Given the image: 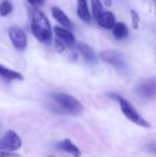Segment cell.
I'll list each match as a JSON object with an SVG mask.
<instances>
[{"label": "cell", "instance_id": "obj_1", "mask_svg": "<svg viewBox=\"0 0 156 157\" xmlns=\"http://www.w3.org/2000/svg\"><path fill=\"white\" fill-rule=\"evenodd\" d=\"M31 31L42 43H49L51 41V27L48 18L42 11L34 10L32 12Z\"/></svg>", "mask_w": 156, "mask_h": 157}, {"label": "cell", "instance_id": "obj_2", "mask_svg": "<svg viewBox=\"0 0 156 157\" xmlns=\"http://www.w3.org/2000/svg\"><path fill=\"white\" fill-rule=\"evenodd\" d=\"M111 97L115 98L116 101H118L119 105H120L121 111L123 112V114H124L131 122H133L134 124L141 126V127H144V128L150 127V124H149L148 121L144 118H142L141 114L134 108V106L131 105L127 99H125L124 97H122L121 95H118V94H111Z\"/></svg>", "mask_w": 156, "mask_h": 157}, {"label": "cell", "instance_id": "obj_3", "mask_svg": "<svg viewBox=\"0 0 156 157\" xmlns=\"http://www.w3.org/2000/svg\"><path fill=\"white\" fill-rule=\"evenodd\" d=\"M54 101L64 111L72 114H79L83 111V107L77 98L67 93H54L51 95Z\"/></svg>", "mask_w": 156, "mask_h": 157}, {"label": "cell", "instance_id": "obj_4", "mask_svg": "<svg viewBox=\"0 0 156 157\" xmlns=\"http://www.w3.org/2000/svg\"><path fill=\"white\" fill-rule=\"evenodd\" d=\"M100 58L104 62L111 64L120 71H125L127 68V62L125 60V57L121 52H116V50H104L100 54Z\"/></svg>", "mask_w": 156, "mask_h": 157}, {"label": "cell", "instance_id": "obj_5", "mask_svg": "<svg viewBox=\"0 0 156 157\" xmlns=\"http://www.w3.org/2000/svg\"><path fill=\"white\" fill-rule=\"evenodd\" d=\"M21 147V139L14 130H8L0 138V151L13 152Z\"/></svg>", "mask_w": 156, "mask_h": 157}, {"label": "cell", "instance_id": "obj_6", "mask_svg": "<svg viewBox=\"0 0 156 157\" xmlns=\"http://www.w3.org/2000/svg\"><path fill=\"white\" fill-rule=\"evenodd\" d=\"M9 37L11 40L13 47L16 50L23 52L27 47V35L25 31L18 26H11L9 28Z\"/></svg>", "mask_w": 156, "mask_h": 157}, {"label": "cell", "instance_id": "obj_7", "mask_svg": "<svg viewBox=\"0 0 156 157\" xmlns=\"http://www.w3.org/2000/svg\"><path fill=\"white\" fill-rule=\"evenodd\" d=\"M136 93L144 99H152L156 97V78H150L142 81L136 88Z\"/></svg>", "mask_w": 156, "mask_h": 157}, {"label": "cell", "instance_id": "obj_8", "mask_svg": "<svg viewBox=\"0 0 156 157\" xmlns=\"http://www.w3.org/2000/svg\"><path fill=\"white\" fill-rule=\"evenodd\" d=\"M55 34L57 36V40L61 42V43L64 44L67 47H73L76 43V40L74 34L70 31L69 29H65L63 27H59V26H56L54 28Z\"/></svg>", "mask_w": 156, "mask_h": 157}, {"label": "cell", "instance_id": "obj_9", "mask_svg": "<svg viewBox=\"0 0 156 157\" xmlns=\"http://www.w3.org/2000/svg\"><path fill=\"white\" fill-rule=\"evenodd\" d=\"M51 14H52V17H54L63 28L69 29V30L73 28V23H72V21L67 17V15L65 14L60 8H58V6H52Z\"/></svg>", "mask_w": 156, "mask_h": 157}, {"label": "cell", "instance_id": "obj_10", "mask_svg": "<svg viewBox=\"0 0 156 157\" xmlns=\"http://www.w3.org/2000/svg\"><path fill=\"white\" fill-rule=\"evenodd\" d=\"M77 50L80 52V55L83 57L86 61L90 64H96L97 62V58H96V55L94 52L93 48L90 47L88 44L85 43H77Z\"/></svg>", "mask_w": 156, "mask_h": 157}, {"label": "cell", "instance_id": "obj_11", "mask_svg": "<svg viewBox=\"0 0 156 157\" xmlns=\"http://www.w3.org/2000/svg\"><path fill=\"white\" fill-rule=\"evenodd\" d=\"M97 24L101 27L105 28V29H113L116 25V17L113 13L109 12V11H104L100 16L96 19Z\"/></svg>", "mask_w": 156, "mask_h": 157}, {"label": "cell", "instance_id": "obj_12", "mask_svg": "<svg viewBox=\"0 0 156 157\" xmlns=\"http://www.w3.org/2000/svg\"><path fill=\"white\" fill-rule=\"evenodd\" d=\"M59 147L61 150H63L67 153L71 154L73 157H80L81 156V151L79 150V147L76 144H74L70 139H63L61 142H59Z\"/></svg>", "mask_w": 156, "mask_h": 157}, {"label": "cell", "instance_id": "obj_13", "mask_svg": "<svg viewBox=\"0 0 156 157\" xmlns=\"http://www.w3.org/2000/svg\"><path fill=\"white\" fill-rule=\"evenodd\" d=\"M0 77L3 78L6 81H13V80H24V76L21 73L16 72V71L10 70V68L6 67V66L0 64Z\"/></svg>", "mask_w": 156, "mask_h": 157}, {"label": "cell", "instance_id": "obj_14", "mask_svg": "<svg viewBox=\"0 0 156 157\" xmlns=\"http://www.w3.org/2000/svg\"><path fill=\"white\" fill-rule=\"evenodd\" d=\"M77 15L83 21L89 23L91 21V15H90V11L88 8L87 0H77Z\"/></svg>", "mask_w": 156, "mask_h": 157}, {"label": "cell", "instance_id": "obj_15", "mask_svg": "<svg viewBox=\"0 0 156 157\" xmlns=\"http://www.w3.org/2000/svg\"><path fill=\"white\" fill-rule=\"evenodd\" d=\"M112 34L117 40H124L128 35V28L124 23H116L112 29Z\"/></svg>", "mask_w": 156, "mask_h": 157}, {"label": "cell", "instance_id": "obj_16", "mask_svg": "<svg viewBox=\"0 0 156 157\" xmlns=\"http://www.w3.org/2000/svg\"><path fill=\"white\" fill-rule=\"evenodd\" d=\"M13 10V6L9 0H2L0 2V15L2 17H6L12 12Z\"/></svg>", "mask_w": 156, "mask_h": 157}, {"label": "cell", "instance_id": "obj_17", "mask_svg": "<svg viewBox=\"0 0 156 157\" xmlns=\"http://www.w3.org/2000/svg\"><path fill=\"white\" fill-rule=\"evenodd\" d=\"M91 6H92V13H93L94 18L97 19V17L104 12L102 2H101V0H91Z\"/></svg>", "mask_w": 156, "mask_h": 157}, {"label": "cell", "instance_id": "obj_18", "mask_svg": "<svg viewBox=\"0 0 156 157\" xmlns=\"http://www.w3.org/2000/svg\"><path fill=\"white\" fill-rule=\"evenodd\" d=\"M131 23H133V27L135 28V29H137L138 24H139V21H140L139 15H138L137 12H136V11H134V10H131Z\"/></svg>", "mask_w": 156, "mask_h": 157}, {"label": "cell", "instance_id": "obj_19", "mask_svg": "<svg viewBox=\"0 0 156 157\" xmlns=\"http://www.w3.org/2000/svg\"><path fill=\"white\" fill-rule=\"evenodd\" d=\"M146 150L149 153L156 156V141H151V142H149L148 144L146 145Z\"/></svg>", "mask_w": 156, "mask_h": 157}, {"label": "cell", "instance_id": "obj_20", "mask_svg": "<svg viewBox=\"0 0 156 157\" xmlns=\"http://www.w3.org/2000/svg\"><path fill=\"white\" fill-rule=\"evenodd\" d=\"M28 2H29L32 6L39 8V6H42L45 3V0H28Z\"/></svg>", "mask_w": 156, "mask_h": 157}, {"label": "cell", "instance_id": "obj_21", "mask_svg": "<svg viewBox=\"0 0 156 157\" xmlns=\"http://www.w3.org/2000/svg\"><path fill=\"white\" fill-rule=\"evenodd\" d=\"M0 157H21L18 154H15L13 152L8 151H0Z\"/></svg>", "mask_w": 156, "mask_h": 157}, {"label": "cell", "instance_id": "obj_22", "mask_svg": "<svg viewBox=\"0 0 156 157\" xmlns=\"http://www.w3.org/2000/svg\"><path fill=\"white\" fill-rule=\"evenodd\" d=\"M104 1H105V3H106L107 6H110V4H111V1H109V0H104Z\"/></svg>", "mask_w": 156, "mask_h": 157}]
</instances>
